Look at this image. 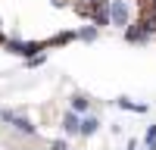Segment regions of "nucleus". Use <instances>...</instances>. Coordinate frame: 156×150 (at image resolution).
I'll list each match as a JSON object with an SVG mask.
<instances>
[{
    "instance_id": "5",
    "label": "nucleus",
    "mask_w": 156,
    "mask_h": 150,
    "mask_svg": "<svg viewBox=\"0 0 156 150\" xmlns=\"http://www.w3.org/2000/svg\"><path fill=\"white\" fill-rule=\"evenodd\" d=\"M87 109H90V100L87 97H81V94L72 97V112H87Z\"/></svg>"
},
{
    "instance_id": "2",
    "label": "nucleus",
    "mask_w": 156,
    "mask_h": 150,
    "mask_svg": "<svg viewBox=\"0 0 156 150\" xmlns=\"http://www.w3.org/2000/svg\"><path fill=\"white\" fill-rule=\"evenodd\" d=\"M97 128H100V119H97V116H84V119H78V134L90 138V134H97Z\"/></svg>"
},
{
    "instance_id": "1",
    "label": "nucleus",
    "mask_w": 156,
    "mask_h": 150,
    "mask_svg": "<svg viewBox=\"0 0 156 150\" xmlns=\"http://www.w3.org/2000/svg\"><path fill=\"white\" fill-rule=\"evenodd\" d=\"M131 22V6H128V0H109V25H125Z\"/></svg>"
},
{
    "instance_id": "9",
    "label": "nucleus",
    "mask_w": 156,
    "mask_h": 150,
    "mask_svg": "<svg viewBox=\"0 0 156 150\" xmlns=\"http://www.w3.org/2000/svg\"><path fill=\"white\" fill-rule=\"evenodd\" d=\"M128 150H137V141H131V144H128Z\"/></svg>"
},
{
    "instance_id": "11",
    "label": "nucleus",
    "mask_w": 156,
    "mask_h": 150,
    "mask_svg": "<svg viewBox=\"0 0 156 150\" xmlns=\"http://www.w3.org/2000/svg\"><path fill=\"white\" fill-rule=\"evenodd\" d=\"M147 144H150V150H156V141H147Z\"/></svg>"
},
{
    "instance_id": "3",
    "label": "nucleus",
    "mask_w": 156,
    "mask_h": 150,
    "mask_svg": "<svg viewBox=\"0 0 156 150\" xmlns=\"http://www.w3.org/2000/svg\"><path fill=\"white\" fill-rule=\"evenodd\" d=\"M62 131L78 134V112H66V116H62Z\"/></svg>"
},
{
    "instance_id": "8",
    "label": "nucleus",
    "mask_w": 156,
    "mask_h": 150,
    "mask_svg": "<svg viewBox=\"0 0 156 150\" xmlns=\"http://www.w3.org/2000/svg\"><path fill=\"white\" fill-rule=\"evenodd\" d=\"M53 150H69V147H66V141H56V144H53Z\"/></svg>"
},
{
    "instance_id": "6",
    "label": "nucleus",
    "mask_w": 156,
    "mask_h": 150,
    "mask_svg": "<svg viewBox=\"0 0 156 150\" xmlns=\"http://www.w3.org/2000/svg\"><path fill=\"white\" fill-rule=\"evenodd\" d=\"M75 38H81V41H94L97 38V25H87V28H78Z\"/></svg>"
},
{
    "instance_id": "4",
    "label": "nucleus",
    "mask_w": 156,
    "mask_h": 150,
    "mask_svg": "<svg viewBox=\"0 0 156 150\" xmlns=\"http://www.w3.org/2000/svg\"><path fill=\"white\" fill-rule=\"evenodd\" d=\"M115 103L122 109H131V112H147V103H134V100H128V97H119Z\"/></svg>"
},
{
    "instance_id": "7",
    "label": "nucleus",
    "mask_w": 156,
    "mask_h": 150,
    "mask_svg": "<svg viewBox=\"0 0 156 150\" xmlns=\"http://www.w3.org/2000/svg\"><path fill=\"white\" fill-rule=\"evenodd\" d=\"M147 141H156V125H150V128H147Z\"/></svg>"
},
{
    "instance_id": "10",
    "label": "nucleus",
    "mask_w": 156,
    "mask_h": 150,
    "mask_svg": "<svg viewBox=\"0 0 156 150\" xmlns=\"http://www.w3.org/2000/svg\"><path fill=\"white\" fill-rule=\"evenodd\" d=\"M0 44H6V34H3V31H0Z\"/></svg>"
}]
</instances>
